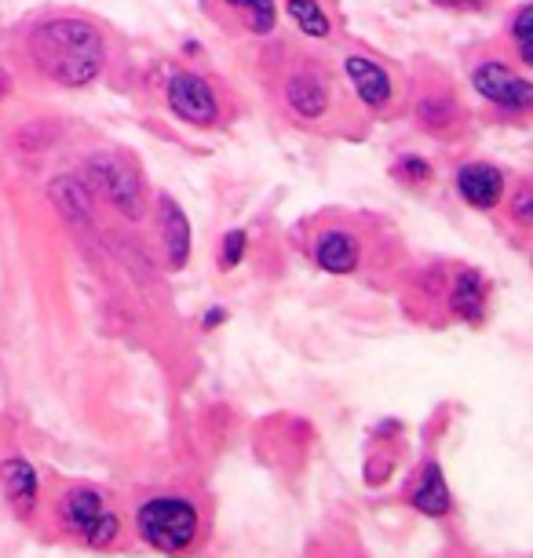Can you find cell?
<instances>
[{"mask_svg": "<svg viewBox=\"0 0 533 558\" xmlns=\"http://www.w3.org/2000/svg\"><path fill=\"white\" fill-rule=\"evenodd\" d=\"M124 511H129V533L135 541L165 558H194L213 541V504L186 482L146 486Z\"/></svg>", "mask_w": 533, "mask_h": 558, "instance_id": "6da1fadb", "label": "cell"}, {"mask_svg": "<svg viewBox=\"0 0 533 558\" xmlns=\"http://www.w3.org/2000/svg\"><path fill=\"white\" fill-rule=\"evenodd\" d=\"M40 522L59 541L85 551H118L129 541V511L107 486L88 478H56L45 486Z\"/></svg>", "mask_w": 533, "mask_h": 558, "instance_id": "7a4b0ae2", "label": "cell"}, {"mask_svg": "<svg viewBox=\"0 0 533 558\" xmlns=\"http://www.w3.org/2000/svg\"><path fill=\"white\" fill-rule=\"evenodd\" d=\"M26 56L48 81L62 84V88H85L102 73L107 40L88 19L56 15L29 29Z\"/></svg>", "mask_w": 533, "mask_h": 558, "instance_id": "3957f363", "label": "cell"}, {"mask_svg": "<svg viewBox=\"0 0 533 558\" xmlns=\"http://www.w3.org/2000/svg\"><path fill=\"white\" fill-rule=\"evenodd\" d=\"M85 186L92 194H99L113 213L124 219H143L146 213V191H143V175L129 157L121 154H92L85 161Z\"/></svg>", "mask_w": 533, "mask_h": 558, "instance_id": "277c9868", "label": "cell"}, {"mask_svg": "<svg viewBox=\"0 0 533 558\" xmlns=\"http://www.w3.org/2000/svg\"><path fill=\"white\" fill-rule=\"evenodd\" d=\"M45 475L26 452L4 449L0 452V504L19 522H40L45 508Z\"/></svg>", "mask_w": 533, "mask_h": 558, "instance_id": "5b68a950", "label": "cell"}, {"mask_svg": "<svg viewBox=\"0 0 533 558\" xmlns=\"http://www.w3.org/2000/svg\"><path fill=\"white\" fill-rule=\"evenodd\" d=\"M472 88L489 107L505 113H526L533 107V84L500 59H483L472 66Z\"/></svg>", "mask_w": 533, "mask_h": 558, "instance_id": "8992f818", "label": "cell"}, {"mask_svg": "<svg viewBox=\"0 0 533 558\" xmlns=\"http://www.w3.org/2000/svg\"><path fill=\"white\" fill-rule=\"evenodd\" d=\"M165 99H169V110L175 118L194 124V129H213L219 121V99H216L213 84L191 70L172 73L169 88H165Z\"/></svg>", "mask_w": 533, "mask_h": 558, "instance_id": "52a82bcc", "label": "cell"}, {"mask_svg": "<svg viewBox=\"0 0 533 558\" xmlns=\"http://www.w3.org/2000/svg\"><path fill=\"white\" fill-rule=\"evenodd\" d=\"M281 99H286V107L292 110V118H300V121H322L332 102L326 77L311 66H296L289 73L286 84H281Z\"/></svg>", "mask_w": 533, "mask_h": 558, "instance_id": "ba28073f", "label": "cell"}, {"mask_svg": "<svg viewBox=\"0 0 533 558\" xmlns=\"http://www.w3.org/2000/svg\"><path fill=\"white\" fill-rule=\"evenodd\" d=\"M343 73H348L354 96L362 99V107L370 110H388L391 99H395V84H391V73L380 66L376 59L370 56H348L343 59Z\"/></svg>", "mask_w": 533, "mask_h": 558, "instance_id": "9c48e42d", "label": "cell"}, {"mask_svg": "<svg viewBox=\"0 0 533 558\" xmlns=\"http://www.w3.org/2000/svg\"><path fill=\"white\" fill-rule=\"evenodd\" d=\"M48 202L70 227H92L96 223V194L85 186L81 175H56L48 186Z\"/></svg>", "mask_w": 533, "mask_h": 558, "instance_id": "30bf717a", "label": "cell"}, {"mask_svg": "<svg viewBox=\"0 0 533 558\" xmlns=\"http://www.w3.org/2000/svg\"><path fill=\"white\" fill-rule=\"evenodd\" d=\"M457 191L472 208H489L500 205V197H505V172L486 161H468L461 165V172H457Z\"/></svg>", "mask_w": 533, "mask_h": 558, "instance_id": "8fae6325", "label": "cell"}, {"mask_svg": "<svg viewBox=\"0 0 533 558\" xmlns=\"http://www.w3.org/2000/svg\"><path fill=\"white\" fill-rule=\"evenodd\" d=\"M315 263L326 274L348 278V274L359 270V263H362V241L343 227L322 230L318 241H315Z\"/></svg>", "mask_w": 533, "mask_h": 558, "instance_id": "7c38bea8", "label": "cell"}, {"mask_svg": "<svg viewBox=\"0 0 533 558\" xmlns=\"http://www.w3.org/2000/svg\"><path fill=\"white\" fill-rule=\"evenodd\" d=\"M158 227H161V241H165V252H169L172 270H183L186 263H191V219L175 205L172 194H158Z\"/></svg>", "mask_w": 533, "mask_h": 558, "instance_id": "4fadbf2b", "label": "cell"}, {"mask_svg": "<svg viewBox=\"0 0 533 558\" xmlns=\"http://www.w3.org/2000/svg\"><path fill=\"white\" fill-rule=\"evenodd\" d=\"M410 500L416 511L424 514H446L449 511V489L443 478V468L435 460H427L424 468H416L413 486H410Z\"/></svg>", "mask_w": 533, "mask_h": 558, "instance_id": "5bb4252c", "label": "cell"}, {"mask_svg": "<svg viewBox=\"0 0 533 558\" xmlns=\"http://www.w3.org/2000/svg\"><path fill=\"white\" fill-rule=\"evenodd\" d=\"M449 307H453V314H461L464 322H479L486 311V281L475 270L457 274L453 292H449Z\"/></svg>", "mask_w": 533, "mask_h": 558, "instance_id": "9a60e30c", "label": "cell"}, {"mask_svg": "<svg viewBox=\"0 0 533 558\" xmlns=\"http://www.w3.org/2000/svg\"><path fill=\"white\" fill-rule=\"evenodd\" d=\"M286 12L289 19L296 23V29L303 37H329L332 34V23H329V12L322 8V0H286Z\"/></svg>", "mask_w": 533, "mask_h": 558, "instance_id": "2e32d148", "label": "cell"}, {"mask_svg": "<svg viewBox=\"0 0 533 558\" xmlns=\"http://www.w3.org/2000/svg\"><path fill=\"white\" fill-rule=\"evenodd\" d=\"M416 118L427 132H443L457 121V102L449 92H432V96L416 99Z\"/></svg>", "mask_w": 533, "mask_h": 558, "instance_id": "e0dca14e", "label": "cell"}, {"mask_svg": "<svg viewBox=\"0 0 533 558\" xmlns=\"http://www.w3.org/2000/svg\"><path fill=\"white\" fill-rule=\"evenodd\" d=\"M303 558H370L365 547L354 541V536H318L315 544L303 551Z\"/></svg>", "mask_w": 533, "mask_h": 558, "instance_id": "ac0fdd59", "label": "cell"}, {"mask_svg": "<svg viewBox=\"0 0 533 558\" xmlns=\"http://www.w3.org/2000/svg\"><path fill=\"white\" fill-rule=\"evenodd\" d=\"M231 8H238V12H245V23L253 34H270L278 23V8L275 0H227Z\"/></svg>", "mask_w": 533, "mask_h": 558, "instance_id": "d6986e66", "label": "cell"}, {"mask_svg": "<svg viewBox=\"0 0 533 558\" xmlns=\"http://www.w3.org/2000/svg\"><path fill=\"white\" fill-rule=\"evenodd\" d=\"M511 45L519 51L522 66H533V8L522 4L511 19Z\"/></svg>", "mask_w": 533, "mask_h": 558, "instance_id": "ffe728a7", "label": "cell"}, {"mask_svg": "<svg viewBox=\"0 0 533 558\" xmlns=\"http://www.w3.org/2000/svg\"><path fill=\"white\" fill-rule=\"evenodd\" d=\"M245 245H249L245 230H231V234L223 238V248H219V263H223V270H234L238 263H242Z\"/></svg>", "mask_w": 533, "mask_h": 558, "instance_id": "44dd1931", "label": "cell"}, {"mask_svg": "<svg viewBox=\"0 0 533 558\" xmlns=\"http://www.w3.org/2000/svg\"><path fill=\"white\" fill-rule=\"evenodd\" d=\"M395 175H399V179H410V183H427V179H432V168H427L424 157L405 154L402 161L395 165Z\"/></svg>", "mask_w": 533, "mask_h": 558, "instance_id": "7402d4cb", "label": "cell"}, {"mask_svg": "<svg viewBox=\"0 0 533 558\" xmlns=\"http://www.w3.org/2000/svg\"><path fill=\"white\" fill-rule=\"evenodd\" d=\"M511 216H516V223H522V227L533 223V191L530 186H519L516 197H511Z\"/></svg>", "mask_w": 533, "mask_h": 558, "instance_id": "603a6c76", "label": "cell"}, {"mask_svg": "<svg viewBox=\"0 0 533 558\" xmlns=\"http://www.w3.org/2000/svg\"><path fill=\"white\" fill-rule=\"evenodd\" d=\"M8 92H12V77H8V73H4V70H0V99H4V96H8Z\"/></svg>", "mask_w": 533, "mask_h": 558, "instance_id": "cb8c5ba5", "label": "cell"}, {"mask_svg": "<svg viewBox=\"0 0 533 558\" xmlns=\"http://www.w3.org/2000/svg\"><path fill=\"white\" fill-rule=\"evenodd\" d=\"M449 4H475V0H449Z\"/></svg>", "mask_w": 533, "mask_h": 558, "instance_id": "d4e9b609", "label": "cell"}]
</instances>
